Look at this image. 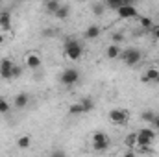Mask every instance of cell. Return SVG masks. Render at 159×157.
<instances>
[{
	"label": "cell",
	"mask_w": 159,
	"mask_h": 157,
	"mask_svg": "<svg viewBox=\"0 0 159 157\" xmlns=\"http://www.w3.org/2000/svg\"><path fill=\"white\" fill-rule=\"evenodd\" d=\"M150 126H152V128H156V131H159V115H156V117L152 118Z\"/></svg>",
	"instance_id": "484cf974"
},
{
	"label": "cell",
	"mask_w": 159,
	"mask_h": 157,
	"mask_svg": "<svg viewBox=\"0 0 159 157\" xmlns=\"http://www.w3.org/2000/svg\"><path fill=\"white\" fill-rule=\"evenodd\" d=\"M80 2H87V0H80Z\"/></svg>",
	"instance_id": "1f68e13d"
},
{
	"label": "cell",
	"mask_w": 159,
	"mask_h": 157,
	"mask_svg": "<svg viewBox=\"0 0 159 157\" xmlns=\"http://www.w3.org/2000/svg\"><path fill=\"white\" fill-rule=\"evenodd\" d=\"M13 70H15V65H13L11 59H2V61H0V76L4 79H13L15 78Z\"/></svg>",
	"instance_id": "52a82bcc"
},
{
	"label": "cell",
	"mask_w": 159,
	"mask_h": 157,
	"mask_svg": "<svg viewBox=\"0 0 159 157\" xmlns=\"http://www.w3.org/2000/svg\"><path fill=\"white\" fill-rule=\"evenodd\" d=\"M120 46L117 44V43H113V44H109L107 48H106V56L109 57V59H117V57H120Z\"/></svg>",
	"instance_id": "4fadbf2b"
},
{
	"label": "cell",
	"mask_w": 159,
	"mask_h": 157,
	"mask_svg": "<svg viewBox=\"0 0 159 157\" xmlns=\"http://www.w3.org/2000/svg\"><path fill=\"white\" fill-rule=\"evenodd\" d=\"M59 6H61L59 0H44V11H46V13H52V15H54V13L59 9Z\"/></svg>",
	"instance_id": "9a60e30c"
},
{
	"label": "cell",
	"mask_w": 159,
	"mask_h": 157,
	"mask_svg": "<svg viewBox=\"0 0 159 157\" xmlns=\"http://www.w3.org/2000/svg\"><path fill=\"white\" fill-rule=\"evenodd\" d=\"M124 142H126V146H129V148H133V146H137V135H135V133H131V135H128Z\"/></svg>",
	"instance_id": "cb8c5ba5"
},
{
	"label": "cell",
	"mask_w": 159,
	"mask_h": 157,
	"mask_svg": "<svg viewBox=\"0 0 159 157\" xmlns=\"http://www.w3.org/2000/svg\"><path fill=\"white\" fill-rule=\"evenodd\" d=\"M80 104L83 105V109H85V113H91V111L94 109V100H93V98H89V96H85V98H81V100H80Z\"/></svg>",
	"instance_id": "e0dca14e"
},
{
	"label": "cell",
	"mask_w": 159,
	"mask_h": 157,
	"mask_svg": "<svg viewBox=\"0 0 159 157\" xmlns=\"http://www.w3.org/2000/svg\"><path fill=\"white\" fill-rule=\"evenodd\" d=\"M63 52H65L67 59H70V61H78L80 57L83 56V46H81L76 39L67 37V41H65V46H63Z\"/></svg>",
	"instance_id": "6da1fadb"
},
{
	"label": "cell",
	"mask_w": 159,
	"mask_h": 157,
	"mask_svg": "<svg viewBox=\"0 0 159 157\" xmlns=\"http://www.w3.org/2000/svg\"><path fill=\"white\" fill-rule=\"evenodd\" d=\"M156 83H157V85H159V76H157V79H156Z\"/></svg>",
	"instance_id": "4dcf8cb0"
},
{
	"label": "cell",
	"mask_w": 159,
	"mask_h": 157,
	"mask_svg": "<svg viewBox=\"0 0 159 157\" xmlns=\"http://www.w3.org/2000/svg\"><path fill=\"white\" fill-rule=\"evenodd\" d=\"M100 37V28L96 26V24H91L87 30H85V39H98Z\"/></svg>",
	"instance_id": "5bb4252c"
},
{
	"label": "cell",
	"mask_w": 159,
	"mask_h": 157,
	"mask_svg": "<svg viewBox=\"0 0 159 157\" xmlns=\"http://www.w3.org/2000/svg\"><path fill=\"white\" fill-rule=\"evenodd\" d=\"M117 13H119L120 19H135V17H139L135 6H128V4H122L119 9H117Z\"/></svg>",
	"instance_id": "ba28073f"
},
{
	"label": "cell",
	"mask_w": 159,
	"mask_h": 157,
	"mask_svg": "<svg viewBox=\"0 0 159 157\" xmlns=\"http://www.w3.org/2000/svg\"><path fill=\"white\" fill-rule=\"evenodd\" d=\"M104 11H106V4H94V6H93V13H94L96 17L104 15Z\"/></svg>",
	"instance_id": "603a6c76"
},
{
	"label": "cell",
	"mask_w": 159,
	"mask_h": 157,
	"mask_svg": "<svg viewBox=\"0 0 159 157\" xmlns=\"http://www.w3.org/2000/svg\"><path fill=\"white\" fill-rule=\"evenodd\" d=\"M104 4H106V7H107V9L117 11L120 6H122V0H104Z\"/></svg>",
	"instance_id": "ffe728a7"
},
{
	"label": "cell",
	"mask_w": 159,
	"mask_h": 157,
	"mask_svg": "<svg viewBox=\"0 0 159 157\" xmlns=\"http://www.w3.org/2000/svg\"><path fill=\"white\" fill-rule=\"evenodd\" d=\"M0 2H2V0H0Z\"/></svg>",
	"instance_id": "836d02e7"
},
{
	"label": "cell",
	"mask_w": 159,
	"mask_h": 157,
	"mask_svg": "<svg viewBox=\"0 0 159 157\" xmlns=\"http://www.w3.org/2000/svg\"><path fill=\"white\" fill-rule=\"evenodd\" d=\"M59 81H61L63 85H67V87H72V85H76L80 81V72L76 69H67V70L61 72Z\"/></svg>",
	"instance_id": "5b68a950"
},
{
	"label": "cell",
	"mask_w": 159,
	"mask_h": 157,
	"mask_svg": "<svg viewBox=\"0 0 159 157\" xmlns=\"http://www.w3.org/2000/svg\"><path fill=\"white\" fill-rule=\"evenodd\" d=\"M28 102H30V98H28L26 92H20V94H17V96L13 98V105H15L17 109H24V107L28 105Z\"/></svg>",
	"instance_id": "8fae6325"
},
{
	"label": "cell",
	"mask_w": 159,
	"mask_h": 157,
	"mask_svg": "<svg viewBox=\"0 0 159 157\" xmlns=\"http://www.w3.org/2000/svg\"><path fill=\"white\" fill-rule=\"evenodd\" d=\"M4 41H6V35H4V34H2V32H0V44H2V43H4Z\"/></svg>",
	"instance_id": "f546056e"
},
{
	"label": "cell",
	"mask_w": 159,
	"mask_h": 157,
	"mask_svg": "<svg viewBox=\"0 0 159 157\" xmlns=\"http://www.w3.org/2000/svg\"><path fill=\"white\" fill-rule=\"evenodd\" d=\"M30 144H32V139H30L28 135H24V137H19V139H17V146H19V148H28Z\"/></svg>",
	"instance_id": "44dd1931"
},
{
	"label": "cell",
	"mask_w": 159,
	"mask_h": 157,
	"mask_svg": "<svg viewBox=\"0 0 159 157\" xmlns=\"http://www.w3.org/2000/svg\"><path fill=\"white\" fill-rule=\"evenodd\" d=\"M26 67L28 69H39L41 67V56L37 52H28L26 54Z\"/></svg>",
	"instance_id": "9c48e42d"
},
{
	"label": "cell",
	"mask_w": 159,
	"mask_h": 157,
	"mask_svg": "<svg viewBox=\"0 0 159 157\" xmlns=\"http://www.w3.org/2000/svg\"><path fill=\"white\" fill-rule=\"evenodd\" d=\"M69 113H70V115H85V109H83V105H81L80 102H76V104H72V105L69 107Z\"/></svg>",
	"instance_id": "ac0fdd59"
},
{
	"label": "cell",
	"mask_w": 159,
	"mask_h": 157,
	"mask_svg": "<svg viewBox=\"0 0 159 157\" xmlns=\"http://www.w3.org/2000/svg\"><path fill=\"white\" fill-rule=\"evenodd\" d=\"M159 76V69L157 67H150V69H146V72L143 74V81L144 83H156V79Z\"/></svg>",
	"instance_id": "30bf717a"
},
{
	"label": "cell",
	"mask_w": 159,
	"mask_h": 157,
	"mask_svg": "<svg viewBox=\"0 0 159 157\" xmlns=\"http://www.w3.org/2000/svg\"><path fill=\"white\" fill-rule=\"evenodd\" d=\"M152 35H154V39L159 41V26H154L152 28Z\"/></svg>",
	"instance_id": "83f0119b"
},
{
	"label": "cell",
	"mask_w": 159,
	"mask_h": 157,
	"mask_svg": "<svg viewBox=\"0 0 159 157\" xmlns=\"http://www.w3.org/2000/svg\"><path fill=\"white\" fill-rule=\"evenodd\" d=\"M0 28L2 30H11V13L9 11H2L0 13Z\"/></svg>",
	"instance_id": "7c38bea8"
},
{
	"label": "cell",
	"mask_w": 159,
	"mask_h": 157,
	"mask_svg": "<svg viewBox=\"0 0 159 157\" xmlns=\"http://www.w3.org/2000/svg\"><path fill=\"white\" fill-rule=\"evenodd\" d=\"M137 0H122V4H128V6H135Z\"/></svg>",
	"instance_id": "f1b7e54d"
},
{
	"label": "cell",
	"mask_w": 159,
	"mask_h": 157,
	"mask_svg": "<svg viewBox=\"0 0 159 157\" xmlns=\"http://www.w3.org/2000/svg\"><path fill=\"white\" fill-rule=\"evenodd\" d=\"M109 144H111V141H109V137H107L104 131H96V133L93 135V148H94L96 152H104V150H107Z\"/></svg>",
	"instance_id": "277c9868"
},
{
	"label": "cell",
	"mask_w": 159,
	"mask_h": 157,
	"mask_svg": "<svg viewBox=\"0 0 159 157\" xmlns=\"http://www.w3.org/2000/svg\"><path fill=\"white\" fill-rule=\"evenodd\" d=\"M135 135H137V146H150V144L156 141L157 131H156V129H150V128H143V129H139Z\"/></svg>",
	"instance_id": "3957f363"
},
{
	"label": "cell",
	"mask_w": 159,
	"mask_h": 157,
	"mask_svg": "<svg viewBox=\"0 0 159 157\" xmlns=\"http://www.w3.org/2000/svg\"><path fill=\"white\" fill-rule=\"evenodd\" d=\"M54 15H56V19L65 20V19H69V15H70V7H69V6H59V9H57Z\"/></svg>",
	"instance_id": "2e32d148"
},
{
	"label": "cell",
	"mask_w": 159,
	"mask_h": 157,
	"mask_svg": "<svg viewBox=\"0 0 159 157\" xmlns=\"http://www.w3.org/2000/svg\"><path fill=\"white\" fill-rule=\"evenodd\" d=\"M157 69H159V61H157Z\"/></svg>",
	"instance_id": "d6a6232c"
},
{
	"label": "cell",
	"mask_w": 159,
	"mask_h": 157,
	"mask_svg": "<svg viewBox=\"0 0 159 157\" xmlns=\"http://www.w3.org/2000/svg\"><path fill=\"white\" fill-rule=\"evenodd\" d=\"M128 118H129V111L128 109H111L109 111V120L113 122V124H117V126H122V124H126L128 122Z\"/></svg>",
	"instance_id": "8992f818"
},
{
	"label": "cell",
	"mask_w": 159,
	"mask_h": 157,
	"mask_svg": "<svg viewBox=\"0 0 159 157\" xmlns=\"http://www.w3.org/2000/svg\"><path fill=\"white\" fill-rule=\"evenodd\" d=\"M120 57H122V61H124L128 67H135V65L141 63V59H143V52L137 50V48H126V50L120 52Z\"/></svg>",
	"instance_id": "7a4b0ae2"
},
{
	"label": "cell",
	"mask_w": 159,
	"mask_h": 157,
	"mask_svg": "<svg viewBox=\"0 0 159 157\" xmlns=\"http://www.w3.org/2000/svg\"><path fill=\"white\" fill-rule=\"evenodd\" d=\"M9 109H11V105L7 104V100L0 96V115H7V113H9Z\"/></svg>",
	"instance_id": "7402d4cb"
},
{
	"label": "cell",
	"mask_w": 159,
	"mask_h": 157,
	"mask_svg": "<svg viewBox=\"0 0 159 157\" xmlns=\"http://www.w3.org/2000/svg\"><path fill=\"white\" fill-rule=\"evenodd\" d=\"M139 24H141V28H144V30H152V28H154L152 19H148V17H139Z\"/></svg>",
	"instance_id": "d6986e66"
},
{
	"label": "cell",
	"mask_w": 159,
	"mask_h": 157,
	"mask_svg": "<svg viewBox=\"0 0 159 157\" xmlns=\"http://www.w3.org/2000/svg\"><path fill=\"white\" fill-rule=\"evenodd\" d=\"M154 117H156V115H154L152 111H144V113H143V120H146L148 124L152 122V118H154Z\"/></svg>",
	"instance_id": "d4e9b609"
},
{
	"label": "cell",
	"mask_w": 159,
	"mask_h": 157,
	"mask_svg": "<svg viewBox=\"0 0 159 157\" xmlns=\"http://www.w3.org/2000/svg\"><path fill=\"white\" fill-rule=\"evenodd\" d=\"M122 41H124V35H122V34H115V35H113V43H117V44H120Z\"/></svg>",
	"instance_id": "4316f807"
}]
</instances>
